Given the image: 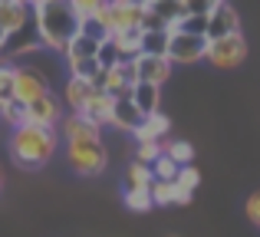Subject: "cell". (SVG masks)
Returning a JSON list of instances; mask_svg holds the SVG:
<instances>
[{"mask_svg": "<svg viewBox=\"0 0 260 237\" xmlns=\"http://www.w3.org/2000/svg\"><path fill=\"white\" fill-rule=\"evenodd\" d=\"M26 119H30V125L56 128L59 122H63V106H59V99L53 96V92H46V96L26 103Z\"/></svg>", "mask_w": 260, "mask_h": 237, "instance_id": "6", "label": "cell"}, {"mask_svg": "<svg viewBox=\"0 0 260 237\" xmlns=\"http://www.w3.org/2000/svg\"><path fill=\"white\" fill-rule=\"evenodd\" d=\"M198 185H201V175H198L194 165L178 168V178H175V205H188Z\"/></svg>", "mask_w": 260, "mask_h": 237, "instance_id": "17", "label": "cell"}, {"mask_svg": "<svg viewBox=\"0 0 260 237\" xmlns=\"http://www.w3.org/2000/svg\"><path fill=\"white\" fill-rule=\"evenodd\" d=\"M231 33H241V17H237L231 0H221L214 7V13L208 17V40H221L231 37Z\"/></svg>", "mask_w": 260, "mask_h": 237, "instance_id": "8", "label": "cell"}, {"mask_svg": "<svg viewBox=\"0 0 260 237\" xmlns=\"http://www.w3.org/2000/svg\"><path fill=\"white\" fill-rule=\"evenodd\" d=\"M102 4H106V7H112V4H122V0H102Z\"/></svg>", "mask_w": 260, "mask_h": 237, "instance_id": "36", "label": "cell"}, {"mask_svg": "<svg viewBox=\"0 0 260 237\" xmlns=\"http://www.w3.org/2000/svg\"><path fill=\"white\" fill-rule=\"evenodd\" d=\"M66 4H70V10L76 13V20L79 23H83V20H89V17H99L102 13V0H66Z\"/></svg>", "mask_w": 260, "mask_h": 237, "instance_id": "28", "label": "cell"}, {"mask_svg": "<svg viewBox=\"0 0 260 237\" xmlns=\"http://www.w3.org/2000/svg\"><path fill=\"white\" fill-rule=\"evenodd\" d=\"M92 86L83 83V79H66V86H63V103L70 106V112H83V106L89 103V96H92Z\"/></svg>", "mask_w": 260, "mask_h": 237, "instance_id": "18", "label": "cell"}, {"mask_svg": "<svg viewBox=\"0 0 260 237\" xmlns=\"http://www.w3.org/2000/svg\"><path fill=\"white\" fill-rule=\"evenodd\" d=\"M158 155H161V142H139L135 145V161H142V165H152Z\"/></svg>", "mask_w": 260, "mask_h": 237, "instance_id": "32", "label": "cell"}, {"mask_svg": "<svg viewBox=\"0 0 260 237\" xmlns=\"http://www.w3.org/2000/svg\"><path fill=\"white\" fill-rule=\"evenodd\" d=\"M33 26L40 33V43L56 53H63L66 43L79 33V20L66 0H40V4H33Z\"/></svg>", "mask_w": 260, "mask_h": 237, "instance_id": "1", "label": "cell"}, {"mask_svg": "<svg viewBox=\"0 0 260 237\" xmlns=\"http://www.w3.org/2000/svg\"><path fill=\"white\" fill-rule=\"evenodd\" d=\"M40 33H37V26L33 23H26L23 30H17V33H7V40H4V50H0V56H26V53H33V50H40Z\"/></svg>", "mask_w": 260, "mask_h": 237, "instance_id": "9", "label": "cell"}, {"mask_svg": "<svg viewBox=\"0 0 260 237\" xmlns=\"http://www.w3.org/2000/svg\"><path fill=\"white\" fill-rule=\"evenodd\" d=\"M148 198H152V205H175V181H152Z\"/></svg>", "mask_w": 260, "mask_h": 237, "instance_id": "27", "label": "cell"}, {"mask_svg": "<svg viewBox=\"0 0 260 237\" xmlns=\"http://www.w3.org/2000/svg\"><path fill=\"white\" fill-rule=\"evenodd\" d=\"M184 10L188 13H198V17H211L214 13V7L221 4V0H181Z\"/></svg>", "mask_w": 260, "mask_h": 237, "instance_id": "33", "label": "cell"}, {"mask_svg": "<svg viewBox=\"0 0 260 237\" xmlns=\"http://www.w3.org/2000/svg\"><path fill=\"white\" fill-rule=\"evenodd\" d=\"M135 76H139V83L161 86L172 76V63L165 56H135Z\"/></svg>", "mask_w": 260, "mask_h": 237, "instance_id": "10", "label": "cell"}, {"mask_svg": "<svg viewBox=\"0 0 260 237\" xmlns=\"http://www.w3.org/2000/svg\"><path fill=\"white\" fill-rule=\"evenodd\" d=\"M95 63H99L102 70H112V66H119V63H122V53L115 50L112 40H106V43L99 46V53H95Z\"/></svg>", "mask_w": 260, "mask_h": 237, "instance_id": "29", "label": "cell"}, {"mask_svg": "<svg viewBox=\"0 0 260 237\" xmlns=\"http://www.w3.org/2000/svg\"><path fill=\"white\" fill-rule=\"evenodd\" d=\"M132 103H135V109H139L142 116H152V112H158V106H161V86L135 83V89H132Z\"/></svg>", "mask_w": 260, "mask_h": 237, "instance_id": "16", "label": "cell"}, {"mask_svg": "<svg viewBox=\"0 0 260 237\" xmlns=\"http://www.w3.org/2000/svg\"><path fill=\"white\" fill-rule=\"evenodd\" d=\"M211 66L217 70H234L247 59V40L244 33H231V37H221V40H208V53H204Z\"/></svg>", "mask_w": 260, "mask_h": 237, "instance_id": "3", "label": "cell"}, {"mask_svg": "<svg viewBox=\"0 0 260 237\" xmlns=\"http://www.w3.org/2000/svg\"><path fill=\"white\" fill-rule=\"evenodd\" d=\"M112 103H115V99H112V96H106V92H92L79 116L89 119V122H92V125L102 132V125H109V122H112Z\"/></svg>", "mask_w": 260, "mask_h": 237, "instance_id": "14", "label": "cell"}, {"mask_svg": "<svg viewBox=\"0 0 260 237\" xmlns=\"http://www.w3.org/2000/svg\"><path fill=\"white\" fill-rule=\"evenodd\" d=\"M128 4H135V7H148L152 0H128Z\"/></svg>", "mask_w": 260, "mask_h": 237, "instance_id": "35", "label": "cell"}, {"mask_svg": "<svg viewBox=\"0 0 260 237\" xmlns=\"http://www.w3.org/2000/svg\"><path fill=\"white\" fill-rule=\"evenodd\" d=\"M148 7H152L155 17H161L165 26H181V20L188 17V10H184L181 0H152Z\"/></svg>", "mask_w": 260, "mask_h": 237, "instance_id": "19", "label": "cell"}, {"mask_svg": "<svg viewBox=\"0 0 260 237\" xmlns=\"http://www.w3.org/2000/svg\"><path fill=\"white\" fill-rule=\"evenodd\" d=\"M0 181H4V178H0Z\"/></svg>", "mask_w": 260, "mask_h": 237, "instance_id": "40", "label": "cell"}, {"mask_svg": "<svg viewBox=\"0 0 260 237\" xmlns=\"http://www.w3.org/2000/svg\"><path fill=\"white\" fill-rule=\"evenodd\" d=\"M0 119H4L10 128H20V125L30 122V119H26V106L20 103V99H10L7 106H0Z\"/></svg>", "mask_w": 260, "mask_h": 237, "instance_id": "25", "label": "cell"}, {"mask_svg": "<svg viewBox=\"0 0 260 237\" xmlns=\"http://www.w3.org/2000/svg\"><path fill=\"white\" fill-rule=\"evenodd\" d=\"M161 152H165L178 168L191 165V158H194V145H191V142H168L165 139V142H161Z\"/></svg>", "mask_w": 260, "mask_h": 237, "instance_id": "23", "label": "cell"}, {"mask_svg": "<svg viewBox=\"0 0 260 237\" xmlns=\"http://www.w3.org/2000/svg\"><path fill=\"white\" fill-rule=\"evenodd\" d=\"M26 23H33V7L17 0V4H4L0 7V30L4 33H17Z\"/></svg>", "mask_w": 260, "mask_h": 237, "instance_id": "13", "label": "cell"}, {"mask_svg": "<svg viewBox=\"0 0 260 237\" xmlns=\"http://www.w3.org/2000/svg\"><path fill=\"white\" fill-rule=\"evenodd\" d=\"M148 185H152V172H148V165L132 161V165L125 168V191H148Z\"/></svg>", "mask_w": 260, "mask_h": 237, "instance_id": "22", "label": "cell"}, {"mask_svg": "<svg viewBox=\"0 0 260 237\" xmlns=\"http://www.w3.org/2000/svg\"><path fill=\"white\" fill-rule=\"evenodd\" d=\"M244 214H247L250 224H260V191H254L247 198V205H244Z\"/></svg>", "mask_w": 260, "mask_h": 237, "instance_id": "34", "label": "cell"}, {"mask_svg": "<svg viewBox=\"0 0 260 237\" xmlns=\"http://www.w3.org/2000/svg\"><path fill=\"white\" fill-rule=\"evenodd\" d=\"M168 33L165 30H148L139 40V56H165L168 59Z\"/></svg>", "mask_w": 260, "mask_h": 237, "instance_id": "20", "label": "cell"}, {"mask_svg": "<svg viewBox=\"0 0 260 237\" xmlns=\"http://www.w3.org/2000/svg\"><path fill=\"white\" fill-rule=\"evenodd\" d=\"M4 40H7V33H4V30H0V50H4Z\"/></svg>", "mask_w": 260, "mask_h": 237, "instance_id": "37", "label": "cell"}, {"mask_svg": "<svg viewBox=\"0 0 260 237\" xmlns=\"http://www.w3.org/2000/svg\"><path fill=\"white\" fill-rule=\"evenodd\" d=\"M13 76H17V66L10 59H0V106H7L13 96Z\"/></svg>", "mask_w": 260, "mask_h": 237, "instance_id": "24", "label": "cell"}, {"mask_svg": "<svg viewBox=\"0 0 260 237\" xmlns=\"http://www.w3.org/2000/svg\"><path fill=\"white\" fill-rule=\"evenodd\" d=\"M4 4H17V0H0V7H4Z\"/></svg>", "mask_w": 260, "mask_h": 237, "instance_id": "38", "label": "cell"}, {"mask_svg": "<svg viewBox=\"0 0 260 237\" xmlns=\"http://www.w3.org/2000/svg\"><path fill=\"white\" fill-rule=\"evenodd\" d=\"M148 172H152V181H175V178H178V165L168 158L165 152H161L158 158L148 165Z\"/></svg>", "mask_w": 260, "mask_h": 237, "instance_id": "26", "label": "cell"}, {"mask_svg": "<svg viewBox=\"0 0 260 237\" xmlns=\"http://www.w3.org/2000/svg\"><path fill=\"white\" fill-rule=\"evenodd\" d=\"M23 4H30V7H33V4H40V0H23Z\"/></svg>", "mask_w": 260, "mask_h": 237, "instance_id": "39", "label": "cell"}, {"mask_svg": "<svg viewBox=\"0 0 260 237\" xmlns=\"http://www.w3.org/2000/svg\"><path fill=\"white\" fill-rule=\"evenodd\" d=\"M56 128H59V135H63L66 142H95V139H102L99 128H95L89 119H83L79 112H70V116H63V122H59Z\"/></svg>", "mask_w": 260, "mask_h": 237, "instance_id": "11", "label": "cell"}, {"mask_svg": "<svg viewBox=\"0 0 260 237\" xmlns=\"http://www.w3.org/2000/svg\"><path fill=\"white\" fill-rule=\"evenodd\" d=\"M53 152H56V128L30 125V122L20 125V128H13L10 155H13V161H17L20 168L37 172V168H43L46 161L53 158Z\"/></svg>", "mask_w": 260, "mask_h": 237, "instance_id": "2", "label": "cell"}, {"mask_svg": "<svg viewBox=\"0 0 260 237\" xmlns=\"http://www.w3.org/2000/svg\"><path fill=\"white\" fill-rule=\"evenodd\" d=\"M142 119H145V116L135 109L132 99H115V103H112V122H109V125L122 128V132H135V128L142 125Z\"/></svg>", "mask_w": 260, "mask_h": 237, "instance_id": "15", "label": "cell"}, {"mask_svg": "<svg viewBox=\"0 0 260 237\" xmlns=\"http://www.w3.org/2000/svg\"><path fill=\"white\" fill-rule=\"evenodd\" d=\"M66 158L79 175L92 178V175H99L106 168L109 155L102 148V139H95V142H66Z\"/></svg>", "mask_w": 260, "mask_h": 237, "instance_id": "4", "label": "cell"}, {"mask_svg": "<svg viewBox=\"0 0 260 237\" xmlns=\"http://www.w3.org/2000/svg\"><path fill=\"white\" fill-rule=\"evenodd\" d=\"M168 132H172V119L158 109V112H152V116L142 119V125L135 128L132 135H135V142H165Z\"/></svg>", "mask_w": 260, "mask_h": 237, "instance_id": "12", "label": "cell"}, {"mask_svg": "<svg viewBox=\"0 0 260 237\" xmlns=\"http://www.w3.org/2000/svg\"><path fill=\"white\" fill-rule=\"evenodd\" d=\"M50 92V86H46L43 73L30 70V66H17V76H13V96L20 99V103H33V99L46 96Z\"/></svg>", "mask_w": 260, "mask_h": 237, "instance_id": "7", "label": "cell"}, {"mask_svg": "<svg viewBox=\"0 0 260 237\" xmlns=\"http://www.w3.org/2000/svg\"><path fill=\"white\" fill-rule=\"evenodd\" d=\"M125 208L145 214V211H152L155 205H152V198H148V191H125Z\"/></svg>", "mask_w": 260, "mask_h": 237, "instance_id": "31", "label": "cell"}, {"mask_svg": "<svg viewBox=\"0 0 260 237\" xmlns=\"http://www.w3.org/2000/svg\"><path fill=\"white\" fill-rule=\"evenodd\" d=\"M95 53H99V43L83 37V33H76V37L66 43L63 56H66V63H76V59H95Z\"/></svg>", "mask_w": 260, "mask_h": 237, "instance_id": "21", "label": "cell"}, {"mask_svg": "<svg viewBox=\"0 0 260 237\" xmlns=\"http://www.w3.org/2000/svg\"><path fill=\"white\" fill-rule=\"evenodd\" d=\"M208 53V37H188V33H175L168 40V63L172 66H188V63H201Z\"/></svg>", "mask_w": 260, "mask_h": 237, "instance_id": "5", "label": "cell"}, {"mask_svg": "<svg viewBox=\"0 0 260 237\" xmlns=\"http://www.w3.org/2000/svg\"><path fill=\"white\" fill-rule=\"evenodd\" d=\"M178 33H188V37H208V17H198V13H188L181 20V30Z\"/></svg>", "mask_w": 260, "mask_h": 237, "instance_id": "30", "label": "cell"}]
</instances>
